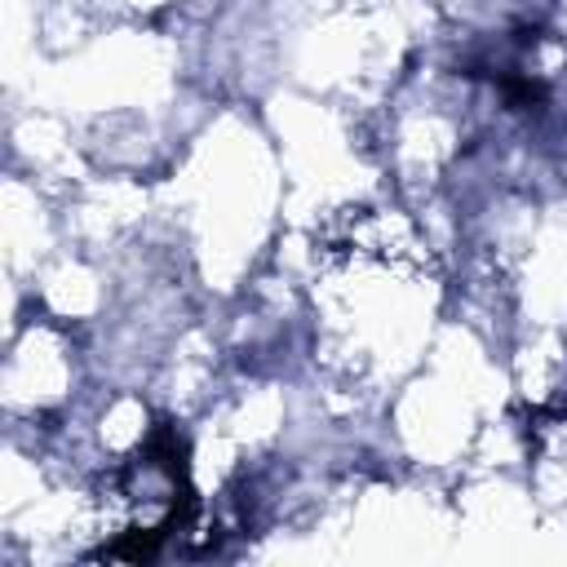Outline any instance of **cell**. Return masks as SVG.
<instances>
[]
</instances>
